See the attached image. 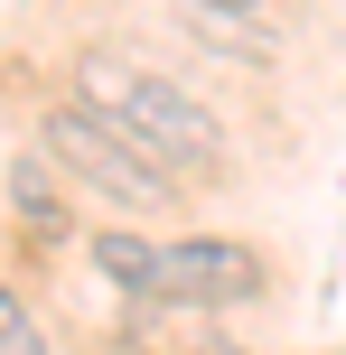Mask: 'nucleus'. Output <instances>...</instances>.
Segmentation results:
<instances>
[{"label": "nucleus", "instance_id": "1", "mask_svg": "<svg viewBox=\"0 0 346 355\" xmlns=\"http://www.w3.org/2000/svg\"><path fill=\"white\" fill-rule=\"evenodd\" d=\"M85 112H103L131 150H150L168 178L178 168H225V122L187 85L131 66V56H85Z\"/></svg>", "mask_w": 346, "mask_h": 355}, {"label": "nucleus", "instance_id": "2", "mask_svg": "<svg viewBox=\"0 0 346 355\" xmlns=\"http://www.w3.org/2000/svg\"><path fill=\"white\" fill-rule=\"evenodd\" d=\"M37 150H47V159L66 168L75 187H94L103 206H131V215L178 206V178L150 159V150H131L122 131H112L103 112H85V103H56L47 122H37Z\"/></svg>", "mask_w": 346, "mask_h": 355}, {"label": "nucleus", "instance_id": "3", "mask_svg": "<svg viewBox=\"0 0 346 355\" xmlns=\"http://www.w3.org/2000/svg\"><path fill=\"white\" fill-rule=\"evenodd\" d=\"M262 252L253 243H225V234H178V243H150V281H141V300L150 309H243V300H262Z\"/></svg>", "mask_w": 346, "mask_h": 355}, {"label": "nucleus", "instance_id": "4", "mask_svg": "<svg viewBox=\"0 0 346 355\" xmlns=\"http://www.w3.org/2000/svg\"><path fill=\"white\" fill-rule=\"evenodd\" d=\"M10 206L28 215V225L47 234V243H66V234H75V215H66V196H56L47 159H19V168H10Z\"/></svg>", "mask_w": 346, "mask_h": 355}, {"label": "nucleus", "instance_id": "5", "mask_svg": "<svg viewBox=\"0 0 346 355\" xmlns=\"http://www.w3.org/2000/svg\"><path fill=\"white\" fill-rule=\"evenodd\" d=\"M150 243H159V234H94V271H103L112 290H131V300H141V281H150Z\"/></svg>", "mask_w": 346, "mask_h": 355}, {"label": "nucleus", "instance_id": "6", "mask_svg": "<svg viewBox=\"0 0 346 355\" xmlns=\"http://www.w3.org/2000/svg\"><path fill=\"white\" fill-rule=\"evenodd\" d=\"M0 355H47V327H37V309L10 281H0Z\"/></svg>", "mask_w": 346, "mask_h": 355}, {"label": "nucleus", "instance_id": "7", "mask_svg": "<svg viewBox=\"0 0 346 355\" xmlns=\"http://www.w3.org/2000/svg\"><path fill=\"white\" fill-rule=\"evenodd\" d=\"M197 10H234V0H197Z\"/></svg>", "mask_w": 346, "mask_h": 355}]
</instances>
